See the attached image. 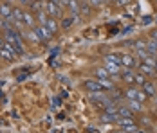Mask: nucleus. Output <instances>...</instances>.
I'll return each mask as SVG.
<instances>
[{
    "label": "nucleus",
    "instance_id": "nucleus-29",
    "mask_svg": "<svg viewBox=\"0 0 157 133\" xmlns=\"http://www.w3.org/2000/svg\"><path fill=\"white\" fill-rule=\"evenodd\" d=\"M141 24H143V25H148V24H152V18H150V16H144V18L141 20Z\"/></svg>",
    "mask_w": 157,
    "mask_h": 133
},
{
    "label": "nucleus",
    "instance_id": "nucleus-15",
    "mask_svg": "<svg viewBox=\"0 0 157 133\" xmlns=\"http://www.w3.org/2000/svg\"><path fill=\"white\" fill-rule=\"evenodd\" d=\"M117 119H119L117 113H107V112H105V113L101 115V122H112V124H114V122H117Z\"/></svg>",
    "mask_w": 157,
    "mask_h": 133
},
{
    "label": "nucleus",
    "instance_id": "nucleus-32",
    "mask_svg": "<svg viewBox=\"0 0 157 133\" xmlns=\"http://www.w3.org/2000/svg\"><path fill=\"white\" fill-rule=\"evenodd\" d=\"M116 4H117V6H126V4H130V0H117Z\"/></svg>",
    "mask_w": 157,
    "mask_h": 133
},
{
    "label": "nucleus",
    "instance_id": "nucleus-12",
    "mask_svg": "<svg viewBox=\"0 0 157 133\" xmlns=\"http://www.w3.org/2000/svg\"><path fill=\"white\" fill-rule=\"evenodd\" d=\"M34 18H36V22H38L40 25H45V22H47L49 15H47V11H45V9H42V11L34 13Z\"/></svg>",
    "mask_w": 157,
    "mask_h": 133
},
{
    "label": "nucleus",
    "instance_id": "nucleus-36",
    "mask_svg": "<svg viewBox=\"0 0 157 133\" xmlns=\"http://www.w3.org/2000/svg\"><path fill=\"white\" fill-rule=\"evenodd\" d=\"M154 68H155V74H157V63H155V67H154Z\"/></svg>",
    "mask_w": 157,
    "mask_h": 133
},
{
    "label": "nucleus",
    "instance_id": "nucleus-9",
    "mask_svg": "<svg viewBox=\"0 0 157 133\" xmlns=\"http://www.w3.org/2000/svg\"><path fill=\"white\" fill-rule=\"evenodd\" d=\"M139 72L144 74L146 77H154V76H157L155 74V68H154V67H150V65H146V63H141V65H139Z\"/></svg>",
    "mask_w": 157,
    "mask_h": 133
},
{
    "label": "nucleus",
    "instance_id": "nucleus-27",
    "mask_svg": "<svg viewBox=\"0 0 157 133\" xmlns=\"http://www.w3.org/2000/svg\"><path fill=\"white\" fill-rule=\"evenodd\" d=\"M69 2H71V0H58V6H60L62 9H65V7H69Z\"/></svg>",
    "mask_w": 157,
    "mask_h": 133
},
{
    "label": "nucleus",
    "instance_id": "nucleus-25",
    "mask_svg": "<svg viewBox=\"0 0 157 133\" xmlns=\"http://www.w3.org/2000/svg\"><path fill=\"white\" fill-rule=\"evenodd\" d=\"M89 2H90V6H92V7H101L105 0H89Z\"/></svg>",
    "mask_w": 157,
    "mask_h": 133
},
{
    "label": "nucleus",
    "instance_id": "nucleus-45",
    "mask_svg": "<svg viewBox=\"0 0 157 133\" xmlns=\"http://www.w3.org/2000/svg\"><path fill=\"white\" fill-rule=\"evenodd\" d=\"M155 4H157V0H155Z\"/></svg>",
    "mask_w": 157,
    "mask_h": 133
},
{
    "label": "nucleus",
    "instance_id": "nucleus-10",
    "mask_svg": "<svg viewBox=\"0 0 157 133\" xmlns=\"http://www.w3.org/2000/svg\"><path fill=\"white\" fill-rule=\"evenodd\" d=\"M143 92H144V94H146L148 97H154V95L157 94V90H155V85H154L152 81H146V83L143 85Z\"/></svg>",
    "mask_w": 157,
    "mask_h": 133
},
{
    "label": "nucleus",
    "instance_id": "nucleus-39",
    "mask_svg": "<svg viewBox=\"0 0 157 133\" xmlns=\"http://www.w3.org/2000/svg\"><path fill=\"white\" fill-rule=\"evenodd\" d=\"M137 133H144V131H137Z\"/></svg>",
    "mask_w": 157,
    "mask_h": 133
},
{
    "label": "nucleus",
    "instance_id": "nucleus-1",
    "mask_svg": "<svg viewBox=\"0 0 157 133\" xmlns=\"http://www.w3.org/2000/svg\"><path fill=\"white\" fill-rule=\"evenodd\" d=\"M33 31L36 32V36L40 38L42 43H45V42H49V40H52V36H54V34L47 29V25H40V24H38V25L33 27Z\"/></svg>",
    "mask_w": 157,
    "mask_h": 133
},
{
    "label": "nucleus",
    "instance_id": "nucleus-2",
    "mask_svg": "<svg viewBox=\"0 0 157 133\" xmlns=\"http://www.w3.org/2000/svg\"><path fill=\"white\" fill-rule=\"evenodd\" d=\"M45 11H47L49 16H52V18H62L63 15V9L56 4V2H45Z\"/></svg>",
    "mask_w": 157,
    "mask_h": 133
},
{
    "label": "nucleus",
    "instance_id": "nucleus-40",
    "mask_svg": "<svg viewBox=\"0 0 157 133\" xmlns=\"http://www.w3.org/2000/svg\"><path fill=\"white\" fill-rule=\"evenodd\" d=\"M2 83H4V81H0V85H2Z\"/></svg>",
    "mask_w": 157,
    "mask_h": 133
},
{
    "label": "nucleus",
    "instance_id": "nucleus-34",
    "mask_svg": "<svg viewBox=\"0 0 157 133\" xmlns=\"http://www.w3.org/2000/svg\"><path fill=\"white\" fill-rule=\"evenodd\" d=\"M6 47V40H4V36L0 34V49H4Z\"/></svg>",
    "mask_w": 157,
    "mask_h": 133
},
{
    "label": "nucleus",
    "instance_id": "nucleus-7",
    "mask_svg": "<svg viewBox=\"0 0 157 133\" xmlns=\"http://www.w3.org/2000/svg\"><path fill=\"white\" fill-rule=\"evenodd\" d=\"M67 9L71 11L72 18H78V16L81 15V9H79V0H71V2H69V7H67Z\"/></svg>",
    "mask_w": 157,
    "mask_h": 133
},
{
    "label": "nucleus",
    "instance_id": "nucleus-28",
    "mask_svg": "<svg viewBox=\"0 0 157 133\" xmlns=\"http://www.w3.org/2000/svg\"><path fill=\"white\" fill-rule=\"evenodd\" d=\"M16 2H18L20 6H27V7H29V6H31L34 0H16Z\"/></svg>",
    "mask_w": 157,
    "mask_h": 133
},
{
    "label": "nucleus",
    "instance_id": "nucleus-14",
    "mask_svg": "<svg viewBox=\"0 0 157 133\" xmlns=\"http://www.w3.org/2000/svg\"><path fill=\"white\" fill-rule=\"evenodd\" d=\"M137 95H139V90L137 88H128L125 92L126 101H137Z\"/></svg>",
    "mask_w": 157,
    "mask_h": 133
},
{
    "label": "nucleus",
    "instance_id": "nucleus-42",
    "mask_svg": "<svg viewBox=\"0 0 157 133\" xmlns=\"http://www.w3.org/2000/svg\"><path fill=\"white\" fill-rule=\"evenodd\" d=\"M112 2H117V0H112Z\"/></svg>",
    "mask_w": 157,
    "mask_h": 133
},
{
    "label": "nucleus",
    "instance_id": "nucleus-16",
    "mask_svg": "<svg viewBox=\"0 0 157 133\" xmlns=\"http://www.w3.org/2000/svg\"><path fill=\"white\" fill-rule=\"evenodd\" d=\"M94 76H96V79H110V72L107 68H96Z\"/></svg>",
    "mask_w": 157,
    "mask_h": 133
},
{
    "label": "nucleus",
    "instance_id": "nucleus-17",
    "mask_svg": "<svg viewBox=\"0 0 157 133\" xmlns=\"http://www.w3.org/2000/svg\"><path fill=\"white\" fill-rule=\"evenodd\" d=\"M105 63H114V65H121V56L119 54H107ZM123 67V65H121Z\"/></svg>",
    "mask_w": 157,
    "mask_h": 133
},
{
    "label": "nucleus",
    "instance_id": "nucleus-38",
    "mask_svg": "<svg viewBox=\"0 0 157 133\" xmlns=\"http://www.w3.org/2000/svg\"><path fill=\"white\" fill-rule=\"evenodd\" d=\"M117 133H125V130H121V131H117Z\"/></svg>",
    "mask_w": 157,
    "mask_h": 133
},
{
    "label": "nucleus",
    "instance_id": "nucleus-19",
    "mask_svg": "<svg viewBox=\"0 0 157 133\" xmlns=\"http://www.w3.org/2000/svg\"><path fill=\"white\" fill-rule=\"evenodd\" d=\"M29 9L34 11V13H38V11H42V9H45V4L42 2V0H34L31 6H29Z\"/></svg>",
    "mask_w": 157,
    "mask_h": 133
},
{
    "label": "nucleus",
    "instance_id": "nucleus-6",
    "mask_svg": "<svg viewBox=\"0 0 157 133\" xmlns=\"http://www.w3.org/2000/svg\"><path fill=\"white\" fill-rule=\"evenodd\" d=\"M121 65L125 67V68H134L136 67V58L132 56V54H121Z\"/></svg>",
    "mask_w": 157,
    "mask_h": 133
},
{
    "label": "nucleus",
    "instance_id": "nucleus-8",
    "mask_svg": "<svg viewBox=\"0 0 157 133\" xmlns=\"http://www.w3.org/2000/svg\"><path fill=\"white\" fill-rule=\"evenodd\" d=\"M45 25H47V29L52 32V34H56L58 29H60V24H58V18H52V16H49L47 22H45Z\"/></svg>",
    "mask_w": 157,
    "mask_h": 133
},
{
    "label": "nucleus",
    "instance_id": "nucleus-26",
    "mask_svg": "<svg viewBox=\"0 0 157 133\" xmlns=\"http://www.w3.org/2000/svg\"><path fill=\"white\" fill-rule=\"evenodd\" d=\"M139 130H137V126L134 124V126H128V128H125V133H137Z\"/></svg>",
    "mask_w": 157,
    "mask_h": 133
},
{
    "label": "nucleus",
    "instance_id": "nucleus-44",
    "mask_svg": "<svg viewBox=\"0 0 157 133\" xmlns=\"http://www.w3.org/2000/svg\"><path fill=\"white\" fill-rule=\"evenodd\" d=\"M155 22H157V18H155Z\"/></svg>",
    "mask_w": 157,
    "mask_h": 133
},
{
    "label": "nucleus",
    "instance_id": "nucleus-33",
    "mask_svg": "<svg viewBox=\"0 0 157 133\" xmlns=\"http://www.w3.org/2000/svg\"><path fill=\"white\" fill-rule=\"evenodd\" d=\"M150 38H152V40H157V29H154L150 32Z\"/></svg>",
    "mask_w": 157,
    "mask_h": 133
},
{
    "label": "nucleus",
    "instance_id": "nucleus-4",
    "mask_svg": "<svg viewBox=\"0 0 157 133\" xmlns=\"http://www.w3.org/2000/svg\"><path fill=\"white\" fill-rule=\"evenodd\" d=\"M121 79L125 81L126 85H136V72H134L132 68H125V67H123V70H121Z\"/></svg>",
    "mask_w": 157,
    "mask_h": 133
},
{
    "label": "nucleus",
    "instance_id": "nucleus-35",
    "mask_svg": "<svg viewBox=\"0 0 157 133\" xmlns=\"http://www.w3.org/2000/svg\"><path fill=\"white\" fill-rule=\"evenodd\" d=\"M4 2H6V4H11V6H13V4H15L16 0H4Z\"/></svg>",
    "mask_w": 157,
    "mask_h": 133
},
{
    "label": "nucleus",
    "instance_id": "nucleus-37",
    "mask_svg": "<svg viewBox=\"0 0 157 133\" xmlns=\"http://www.w3.org/2000/svg\"><path fill=\"white\" fill-rule=\"evenodd\" d=\"M49 2H56V4H58V0H49Z\"/></svg>",
    "mask_w": 157,
    "mask_h": 133
},
{
    "label": "nucleus",
    "instance_id": "nucleus-30",
    "mask_svg": "<svg viewBox=\"0 0 157 133\" xmlns=\"http://www.w3.org/2000/svg\"><path fill=\"white\" fill-rule=\"evenodd\" d=\"M4 29H6V20L0 16V32H4Z\"/></svg>",
    "mask_w": 157,
    "mask_h": 133
},
{
    "label": "nucleus",
    "instance_id": "nucleus-43",
    "mask_svg": "<svg viewBox=\"0 0 157 133\" xmlns=\"http://www.w3.org/2000/svg\"><path fill=\"white\" fill-rule=\"evenodd\" d=\"M0 59H2V56H0Z\"/></svg>",
    "mask_w": 157,
    "mask_h": 133
},
{
    "label": "nucleus",
    "instance_id": "nucleus-11",
    "mask_svg": "<svg viewBox=\"0 0 157 133\" xmlns=\"http://www.w3.org/2000/svg\"><path fill=\"white\" fill-rule=\"evenodd\" d=\"M79 9H81V15L89 16L90 15V11H92V6H90L89 0H79Z\"/></svg>",
    "mask_w": 157,
    "mask_h": 133
},
{
    "label": "nucleus",
    "instance_id": "nucleus-18",
    "mask_svg": "<svg viewBox=\"0 0 157 133\" xmlns=\"http://www.w3.org/2000/svg\"><path fill=\"white\" fill-rule=\"evenodd\" d=\"M22 18H24V9L13 6V20L15 22H22Z\"/></svg>",
    "mask_w": 157,
    "mask_h": 133
},
{
    "label": "nucleus",
    "instance_id": "nucleus-22",
    "mask_svg": "<svg viewBox=\"0 0 157 133\" xmlns=\"http://www.w3.org/2000/svg\"><path fill=\"white\" fill-rule=\"evenodd\" d=\"M144 83H146V76L141 74V72H136V85L137 87H143Z\"/></svg>",
    "mask_w": 157,
    "mask_h": 133
},
{
    "label": "nucleus",
    "instance_id": "nucleus-41",
    "mask_svg": "<svg viewBox=\"0 0 157 133\" xmlns=\"http://www.w3.org/2000/svg\"><path fill=\"white\" fill-rule=\"evenodd\" d=\"M0 97H2V92H0Z\"/></svg>",
    "mask_w": 157,
    "mask_h": 133
},
{
    "label": "nucleus",
    "instance_id": "nucleus-24",
    "mask_svg": "<svg viewBox=\"0 0 157 133\" xmlns=\"http://www.w3.org/2000/svg\"><path fill=\"white\" fill-rule=\"evenodd\" d=\"M74 20H76V18H65V20L62 22V27H63V29H67V27H71V25L74 24Z\"/></svg>",
    "mask_w": 157,
    "mask_h": 133
},
{
    "label": "nucleus",
    "instance_id": "nucleus-31",
    "mask_svg": "<svg viewBox=\"0 0 157 133\" xmlns=\"http://www.w3.org/2000/svg\"><path fill=\"white\" fill-rule=\"evenodd\" d=\"M58 106H60V99L54 97V99H52V108H58Z\"/></svg>",
    "mask_w": 157,
    "mask_h": 133
},
{
    "label": "nucleus",
    "instance_id": "nucleus-20",
    "mask_svg": "<svg viewBox=\"0 0 157 133\" xmlns=\"http://www.w3.org/2000/svg\"><path fill=\"white\" fill-rule=\"evenodd\" d=\"M117 115H119V117H132L134 112H132L128 106H121V108H117Z\"/></svg>",
    "mask_w": 157,
    "mask_h": 133
},
{
    "label": "nucleus",
    "instance_id": "nucleus-3",
    "mask_svg": "<svg viewBox=\"0 0 157 133\" xmlns=\"http://www.w3.org/2000/svg\"><path fill=\"white\" fill-rule=\"evenodd\" d=\"M83 87H85V90L89 94H92V92H103V87H101L99 79H85L83 81Z\"/></svg>",
    "mask_w": 157,
    "mask_h": 133
},
{
    "label": "nucleus",
    "instance_id": "nucleus-13",
    "mask_svg": "<svg viewBox=\"0 0 157 133\" xmlns=\"http://www.w3.org/2000/svg\"><path fill=\"white\" fill-rule=\"evenodd\" d=\"M117 124L125 130V128H128V126H134L136 122H134V119H132V117H119V119H117Z\"/></svg>",
    "mask_w": 157,
    "mask_h": 133
},
{
    "label": "nucleus",
    "instance_id": "nucleus-21",
    "mask_svg": "<svg viewBox=\"0 0 157 133\" xmlns=\"http://www.w3.org/2000/svg\"><path fill=\"white\" fill-rule=\"evenodd\" d=\"M128 108L132 112H139V110H143V103H139V101H128Z\"/></svg>",
    "mask_w": 157,
    "mask_h": 133
},
{
    "label": "nucleus",
    "instance_id": "nucleus-5",
    "mask_svg": "<svg viewBox=\"0 0 157 133\" xmlns=\"http://www.w3.org/2000/svg\"><path fill=\"white\" fill-rule=\"evenodd\" d=\"M0 16H2L4 20L13 18V6H11V4H6V2H2V4H0Z\"/></svg>",
    "mask_w": 157,
    "mask_h": 133
},
{
    "label": "nucleus",
    "instance_id": "nucleus-23",
    "mask_svg": "<svg viewBox=\"0 0 157 133\" xmlns=\"http://www.w3.org/2000/svg\"><path fill=\"white\" fill-rule=\"evenodd\" d=\"M134 47H136V50H146V42L137 40V42H134Z\"/></svg>",
    "mask_w": 157,
    "mask_h": 133
}]
</instances>
